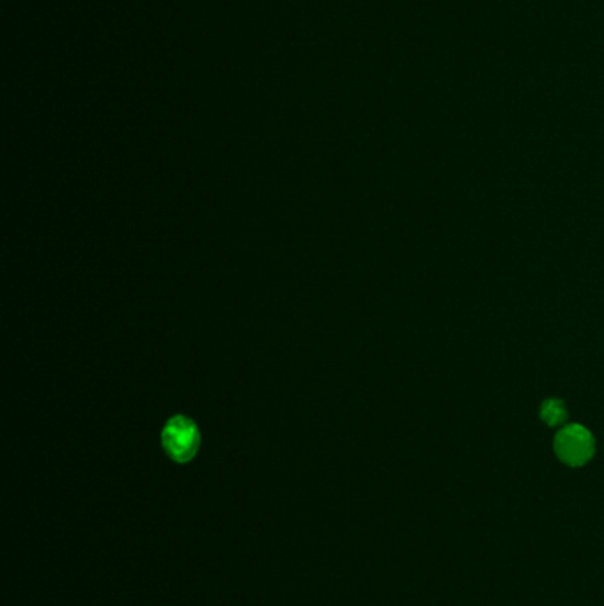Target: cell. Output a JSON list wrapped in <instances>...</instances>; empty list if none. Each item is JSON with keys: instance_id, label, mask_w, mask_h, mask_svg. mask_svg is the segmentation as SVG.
<instances>
[{"instance_id": "1", "label": "cell", "mask_w": 604, "mask_h": 606, "mask_svg": "<svg viewBox=\"0 0 604 606\" xmlns=\"http://www.w3.org/2000/svg\"><path fill=\"white\" fill-rule=\"evenodd\" d=\"M162 445L167 456L176 463H188L201 447V433L194 420L185 415L172 417L162 431Z\"/></svg>"}, {"instance_id": "2", "label": "cell", "mask_w": 604, "mask_h": 606, "mask_svg": "<svg viewBox=\"0 0 604 606\" xmlns=\"http://www.w3.org/2000/svg\"><path fill=\"white\" fill-rule=\"evenodd\" d=\"M555 451L558 458L571 467L585 465L594 454V438L589 429L580 424L567 426L555 438Z\"/></svg>"}, {"instance_id": "3", "label": "cell", "mask_w": 604, "mask_h": 606, "mask_svg": "<svg viewBox=\"0 0 604 606\" xmlns=\"http://www.w3.org/2000/svg\"><path fill=\"white\" fill-rule=\"evenodd\" d=\"M566 415V404L562 403L560 399H548V401H544L543 408H541V417H543L546 424L557 426V424L566 420Z\"/></svg>"}]
</instances>
